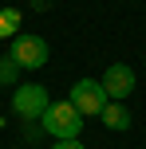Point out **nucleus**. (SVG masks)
Returning a JSON list of instances; mask_svg holds the SVG:
<instances>
[{
	"label": "nucleus",
	"instance_id": "1",
	"mask_svg": "<svg viewBox=\"0 0 146 149\" xmlns=\"http://www.w3.org/2000/svg\"><path fill=\"white\" fill-rule=\"evenodd\" d=\"M39 122H44V130L55 137V141L79 137V130H83V114H79L71 102H51V106H47V114H44Z\"/></svg>",
	"mask_w": 146,
	"mask_h": 149
},
{
	"label": "nucleus",
	"instance_id": "2",
	"mask_svg": "<svg viewBox=\"0 0 146 149\" xmlns=\"http://www.w3.org/2000/svg\"><path fill=\"white\" fill-rule=\"evenodd\" d=\"M71 106H75L83 118H99L103 110H107V90H103V82L99 79H79L75 86H71V98H67Z\"/></svg>",
	"mask_w": 146,
	"mask_h": 149
},
{
	"label": "nucleus",
	"instance_id": "3",
	"mask_svg": "<svg viewBox=\"0 0 146 149\" xmlns=\"http://www.w3.org/2000/svg\"><path fill=\"white\" fill-rule=\"evenodd\" d=\"M47 106H51V98H47V86H39V82H24L12 94V110L20 118H44Z\"/></svg>",
	"mask_w": 146,
	"mask_h": 149
},
{
	"label": "nucleus",
	"instance_id": "4",
	"mask_svg": "<svg viewBox=\"0 0 146 149\" xmlns=\"http://www.w3.org/2000/svg\"><path fill=\"white\" fill-rule=\"evenodd\" d=\"M12 59H16L20 71L44 67V63H47V43H44V36H16V39H12Z\"/></svg>",
	"mask_w": 146,
	"mask_h": 149
},
{
	"label": "nucleus",
	"instance_id": "5",
	"mask_svg": "<svg viewBox=\"0 0 146 149\" xmlns=\"http://www.w3.org/2000/svg\"><path fill=\"white\" fill-rule=\"evenodd\" d=\"M103 90H107V98L111 102H123V98H130L134 94V86H138V79H134V71L126 67V63H111L107 74H103Z\"/></svg>",
	"mask_w": 146,
	"mask_h": 149
},
{
	"label": "nucleus",
	"instance_id": "6",
	"mask_svg": "<svg viewBox=\"0 0 146 149\" xmlns=\"http://www.w3.org/2000/svg\"><path fill=\"white\" fill-rule=\"evenodd\" d=\"M99 118H103V126H107V130H118V134L130 130V110H126L123 102H107V110H103Z\"/></svg>",
	"mask_w": 146,
	"mask_h": 149
},
{
	"label": "nucleus",
	"instance_id": "7",
	"mask_svg": "<svg viewBox=\"0 0 146 149\" xmlns=\"http://www.w3.org/2000/svg\"><path fill=\"white\" fill-rule=\"evenodd\" d=\"M20 36V8H0V39Z\"/></svg>",
	"mask_w": 146,
	"mask_h": 149
},
{
	"label": "nucleus",
	"instance_id": "8",
	"mask_svg": "<svg viewBox=\"0 0 146 149\" xmlns=\"http://www.w3.org/2000/svg\"><path fill=\"white\" fill-rule=\"evenodd\" d=\"M16 74H20V67H16V59L8 55V59L0 63V82H16Z\"/></svg>",
	"mask_w": 146,
	"mask_h": 149
},
{
	"label": "nucleus",
	"instance_id": "9",
	"mask_svg": "<svg viewBox=\"0 0 146 149\" xmlns=\"http://www.w3.org/2000/svg\"><path fill=\"white\" fill-rule=\"evenodd\" d=\"M51 149H83V145H79V137H67V141H55Z\"/></svg>",
	"mask_w": 146,
	"mask_h": 149
}]
</instances>
